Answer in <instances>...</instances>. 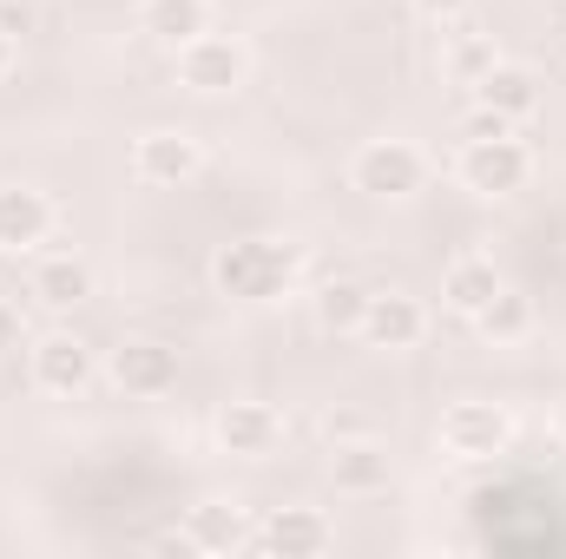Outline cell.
I'll return each mask as SVG.
<instances>
[{
  "mask_svg": "<svg viewBox=\"0 0 566 559\" xmlns=\"http://www.w3.org/2000/svg\"><path fill=\"white\" fill-rule=\"evenodd\" d=\"M296 244H277V238H238L211 257V289L231 296V303H271L290 289L296 277Z\"/></svg>",
  "mask_w": 566,
  "mask_h": 559,
  "instance_id": "obj_1",
  "label": "cell"
},
{
  "mask_svg": "<svg viewBox=\"0 0 566 559\" xmlns=\"http://www.w3.org/2000/svg\"><path fill=\"white\" fill-rule=\"evenodd\" d=\"M507 441H514V415L501 402H454L441 415V447L454 461H494Z\"/></svg>",
  "mask_w": 566,
  "mask_h": 559,
  "instance_id": "obj_2",
  "label": "cell"
},
{
  "mask_svg": "<svg viewBox=\"0 0 566 559\" xmlns=\"http://www.w3.org/2000/svg\"><path fill=\"white\" fill-rule=\"evenodd\" d=\"M428 178V158L409 139H376L356 151V191L369 198H416Z\"/></svg>",
  "mask_w": 566,
  "mask_h": 559,
  "instance_id": "obj_3",
  "label": "cell"
},
{
  "mask_svg": "<svg viewBox=\"0 0 566 559\" xmlns=\"http://www.w3.org/2000/svg\"><path fill=\"white\" fill-rule=\"evenodd\" d=\"M527 171H534V158H527V145L514 139V133H507V139H468V151H461V184L481 191V198L521 191Z\"/></svg>",
  "mask_w": 566,
  "mask_h": 559,
  "instance_id": "obj_4",
  "label": "cell"
},
{
  "mask_svg": "<svg viewBox=\"0 0 566 559\" xmlns=\"http://www.w3.org/2000/svg\"><path fill=\"white\" fill-rule=\"evenodd\" d=\"M251 73V53L238 40H218V33H198L191 46H178V80L191 93H238Z\"/></svg>",
  "mask_w": 566,
  "mask_h": 559,
  "instance_id": "obj_5",
  "label": "cell"
},
{
  "mask_svg": "<svg viewBox=\"0 0 566 559\" xmlns=\"http://www.w3.org/2000/svg\"><path fill=\"white\" fill-rule=\"evenodd\" d=\"M113 382L126 389V395H165V389H178V349H165V342H119L113 349Z\"/></svg>",
  "mask_w": 566,
  "mask_h": 559,
  "instance_id": "obj_6",
  "label": "cell"
},
{
  "mask_svg": "<svg viewBox=\"0 0 566 559\" xmlns=\"http://www.w3.org/2000/svg\"><path fill=\"white\" fill-rule=\"evenodd\" d=\"M198 165H205V151L185 133H145L133 145V171L145 184H185V178H198Z\"/></svg>",
  "mask_w": 566,
  "mask_h": 559,
  "instance_id": "obj_7",
  "label": "cell"
},
{
  "mask_svg": "<svg viewBox=\"0 0 566 559\" xmlns=\"http://www.w3.org/2000/svg\"><path fill=\"white\" fill-rule=\"evenodd\" d=\"M33 382H40L46 395H80V389L93 382V349H86L80 336H46V342L33 349Z\"/></svg>",
  "mask_w": 566,
  "mask_h": 559,
  "instance_id": "obj_8",
  "label": "cell"
},
{
  "mask_svg": "<svg viewBox=\"0 0 566 559\" xmlns=\"http://www.w3.org/2000/svg\"><path fill=\"white\" fill-rule=\"evenodd\" d=\"M53 231V204L27 184H0V251H40Z\"/></svg>",
  "mask_w": 566,
  "mask_h": 559,
  "instance_id": "obj_9",
  "label": "cell"
},
{
  "mask_svg": "<svg viewBox=\"0 0 566 559\" xmlns=\"http://www.w3.org/2000/svg\"><path fill=\"white\" fill-rule=\"evenodd\" d=\"M428 329L422 303L416 296H369V309H363V329L356 336H369L376 349H416Z\"/></svg>",
  "mask_w": 566,
  "mask_h": 559,
  "instance_id": "obj_10",
  "label": "cell"
},
{
  "mask_svg": "<svg viewBox=\"0 0 566 559\" xmlns=\"http://www.w3.org/2000/svg\"><path fill=\"white\" fill-rule=\"evenodd\" d=\"M329 520L316 514V507H283V514H271V527L258 534V547L264 553H283V559H310V553H329Z\"/></svg>",
  "mask_w": 566,
  "mask_h": 559,
  "instance_id": "obj_11",
  "label": "cell"
},
{
  "mask_svg": "<svg viewBox=\"0 0 566 559\" xmlns=\"http://www.w3.org/2000/svg\"><path fill=\"white\" fill-rule=\"evenodd\" d=\"M474 106H488V113H501V119H527V113L541 106V80H534L527 66L494 60V66L474 80Z\"/></svg>",
  "mask_w": 566,
  "mask_h": 559,
  "instance_id": "obj_12",
  "label": "cell"
},
{
  "mask_svg": "<svg viewBox=\"0 0 566 559\" xmlns=\"http://www.w3.org/2000/svg\"><path fill=\"white\" fill-rule=\"evenodd\" d=\"M329 481H336V494H382V487H389V447H376V441H363V434L336 441Z\"/></svg>",
  "mask_w": 566,
  "mask_h": 559,
  "instance_id": "obj_13",
  "label": "cell"
},
{
  "mask_svg": "<svg viewBox=\"0 0 566 559\" xmlns=\"http://www.w3.org/2000/svg\"><path fill=\"white\" fill-rule=\"evenodd\" d=\"M283 434V421L271 402H231L224 415H218V441H224V454H271Z\"/></svg>",
  "mask_w": 566,
  "mask_h": 559,
  "instance_id": "obj_14",
  "label": "cell"
},
{
  "mask_svg": "<svg viewBox=\"0 0 566 559\" xmlns=\"http://www.w3.org/2000/svg\"><path fill=\"white\" fill-rule=\"evenodd\" d=\"M494 289H501V271L488 264V257H454L448 264V277H441V303L454 309V316H481L488 303H494Z\"/></svg>",
  "mask_w": 566,
  "mask_h": 559,
  "instance_id": "obj_15",
  "label": "cell"
},
{
  "mask_svg": "<svg viewBox=\"0 0 566 559\" xmlns=\"http://www.w3.org/2000/svg\"><path fill=\"white\" fill-rule=\"evenodd\" d=\"M185 547H198V553H238V547H244V507H224V500L191 507Z\"/></svg>",
  "mask_w": 566,
  "mask_h": 559,
  "instance_id": "obj_16",
  "label": "cell"
},
{
  "mask_svg": "<svg viewBox=\"0 0 566 559\" xmlns=\"http://www.w3.org/2000/svg\"><path fill=\"white\" fill-rule=\"evenodd\" d=\"M145 33L178 53V46H191L198 33H211V7H205V0H145Z\"/></svg>",
  "mask_w": 566,
  "mask_h": 559,
  "instance_id": "obj_17",
  "label": "cell"
},
{
  "mask_svg": "<svg viewBox=\"0 0 566 559\" xmlns=\"http://www.w3.org/2000/svg\"><path fill=\"white\" fill-rule=\"evenodd\" d=\"M33 296H40L46 309H73V303L93 296V271H86L80 257H46V264L33 271Z\"/></svg>",
  "mask_w": 566,
  "mask_h": 559,
  "instance_id": "obj_18",
  "label": "cell"
},
{
  "mask_svg": "<svg viewBox=\"0 0 566 559\" xmlns=\"http://www.w3.org/2000/svg\"><path fill=\"white\" fill-rule=\"evenodd\" d=\"M474 329H481L488 342H521V336L534 329V303H527L521 289H507V283H501V289H494V303L474 316Z\"/></svg>",
  "mask_w": 566,
  "mask_h": 559,
  "instance_id": "obj_19",
  "label": "cell"
},
{
  "mask_svg": "<svg viewBox=\"0 0 566 559\" xmlns=\"http://www.w3.org/2000/svg\"><path fill=\"white\" fill-rule=\"evenodd\" d=\"M363 309H369V289H363V283L336 277V283H323V289H316V323H323L329 336L363 329Z\"/></svg>",
  "mask_w": 566,
  "mask_h": 559,
  "instance_id": "obj_20",
  "label": "cell"
},
{
  "mask_svg": "<svg viewBox=\"0 0 566 559\" xmlns=\"http://www.w3.org/2000/svg\"><path fill=\"white\" fill-rule=\"evenodd\" d=\"M494 60H501V53H494V40H488V33H461V40L448 46V73H454L461 86H474Z\"/></svg>",
  "mask_w": 566,
  "mask_h": 559,
  "instance_id": "obj_21",
  "label": "cell"
},
{
  "mask_svg": "<svg viewBox=\"0 0 566 559\" xmlns=\"http://www.w3.org/2000/svg\"><path fill=\"white\" fill-rule=\"evenodd\" d=\"M514 133V119H501V113H488V106H474L468 119H461V139H507Z\"/></svg>",
  "mask_w": 566,
  "mask_h": 559,
  "instance_id": "obj_22",
  "label": "cell"
},
{
  "mask_svg": "<svg viewBox=\"0 0 566 559\" xmlns=\"http://www.w3.org/2000/svg\"><path fill=\"white\" fill-rule=\"evenodd\" d=\"M416 13H422V20H441V27H448V20H461V13H468V0H416Z\"/></svg>",
  "mask_w": 566,
  "mask_h": 559,
  "instance_id": "obj_23",
  "label": "cell"
},
{
  "mask_svg": "<svg viewBox=\"0 0 566 559\" xmlns=\"http://www.w3.org/2000/svg\"><path fill=\"white\" fill-rule=\"evenodd\" d=\"M13 342H20V309L0 303V349H13Z\"/></svg>",
  "mask_w": 566,
  "mask_h": 559,
  "instance_id": "obj_24",
  "label": "cell"
},
{
  "mask_svg": "<svg viewBox=\"0 0 566 559\" xmlns=\"http://www.w3.org/2000/svg\"><path fill=\"white\" fill-rule=\"evenodd\" d=\"M0 73H7V27H0Z\"/></svg>",
  "mask_w": 566,
  "mask_h": 559,
  "instance_id": "obj_25",
  "label": "cell"
}]
</instances>
